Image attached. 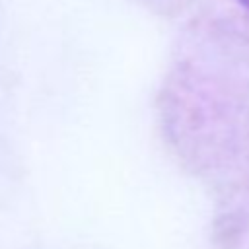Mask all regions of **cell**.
<instances>
[{
	"mask_svg": "<svg viewBox=\"0 0 249 249\" xmlns=\"http://www.w3.org/2000/svg\"><path fill=\"white\" fill-rule=\"evenodd\" d=\"M239 2H241L243 6H247V8H249V0H239Z\"/></svg>",
	"mask_w": 249,
	"mask_h": 249,
	"instance_id": "1",
	"label": "cell"
}]
</instances>
